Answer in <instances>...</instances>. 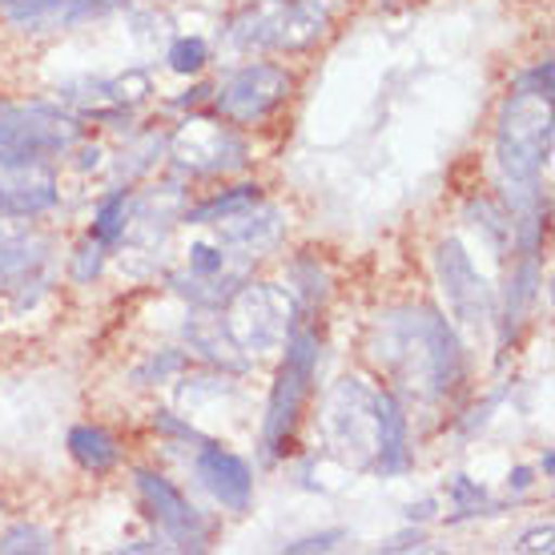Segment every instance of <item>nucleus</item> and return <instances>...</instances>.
I'll return each mask as SVG.
<instances>
[{
  "instance_id": "473e14b6",
  "label": "nucleus",
  "mask_w": 555,
  "mask_h": 555,
  "mask_svg": "<svg viewBox=\"0 0 555 555\" xmlns=\"http://www.w3.org/2000/svg\"><path fill=\"white\" fill-rule=\"evenodd\" d=\"M166 543H126L121 552H141V555H153V552H162Z\"/></svg>"
},
{
  "instance_id": "f8f14e48",
  "label": "nucleus",
  "mask_w": 555,
  "mask_h": 555,
  "mask_svg": "<svg viewBox=\"0 0 555 555\" xmlns=\"http://www.w3.org/2000/svg\"><path fill=\"white\" fill-rule=\"evenodd\" d=\"M411 418L395 390H375V472L383 479L411 472Z\"/></svg>"
},
{
  "instance_id": "a878e982",
  "label": "nucleus",
  "mask_w": 555,
  "mask_h": 555,
  "mask_svg": "<svg viewBox=\"0 0 555 555\" xmlns=\"http://www.w3.org/2000/svg\"><path fill=\"white\" fill-rule=\"evenodd\" d=\"M347 540V531L343 528H331V531H319V535H302V540H294L286 543L282 552H291V555H310V552H334L338 543Z\"/></svg>"
},
{
  "instance_id": "f3484780",
  "label": "nucleus",
  "mask_w": 555,
  "mask_h": 555,
  "mask_svg": "<svg viewBox=\"0 0 555 555\" xmlns=\"http://www.w3.org/2000/svg\"><path fill=\"white\" fill-rule=\"evenodd\" d=\"M129 202H133V197H129V185H121V190H113V194L101 197L89 237H98L101 246H117L129 230Z\"/></svg>"
},
{
  "instance_id": "2f4dec72",
  "label": "nucleus",
  "mask_w": 555,
  "mask_h": 555,
  "mask_svg": "<svg viewBox=\"0 0 555 555\" xmlns=\"http://www.w3.org/2000/svg\"><path fill=\"white\" fill-rule=\"evenodd\" d=\"M435 515H439V503L435 500H423V503H411V507H406V519H411V524H427V519H435Z\"/></svg>"
},
{
  "instance_id": "c85d7f7f",
  "label": "nucleus",
  "mask_w": 555,
  "mask_h": 555,
  "mask_svg": "<svg viewBox=\"0 0 555 555\" xmlns=\"http://www.w3.org/2000/svg\"><path fill=\"white\" fill-rule=\"evenodd\" d=\"M519 552H552V524H543V528H535L531 535H524Z\"/></svg>"
},
{
  "instance_id": "7c9ffc66",
  "label": "nucleus",
  "mask_w": 555,
  "mask_h": 555,
  "mask_svg": "<svg viewBox=\"0 0 555 555\" xmlns=\"http://www.w3.org/2000/svg\"><path fill=\"white\" fill-rule=\"evenodd\" d=\"M209 98H214V85H194V89H190L185 98L173 101V105H178V109H194V105H202V101H209Z\"/></svg>"
},
{
  "instance_id": "20e7f679",
  "label": "nucleus",
  "mask_w": 555,
  "mask_h": 555,
  "mask_svg": "<svg viewBox=\"0 0 555 555\" xmlns=\"http://www.w3.org/2000/svg\"><path fill=\"white\" fill-rule=\"evenodd\" d=\"M331 9L319 0H266L254 4L230 25V41L242 49H274V53H298L326 37Z\"/></svg>"
},
{
  "instance_id": "bb28decb",
  "label": "nucleus",
  "mask_w": 555,
  "mask_h": 555,
  "mask_svg": "<svg viewBox=\"0 0 555 555\" xmlns=\"http://www.w3.org/2000/svg\"><path fill=\"white\" fill-rule=\"evenodd\" d=\"M153 430H157V435H169V439H181V443H202V435H197L185 418L173 415V411H153Z\"/></svg>"
},
{
  "instance_id": "aec40b11",
  "label": "nucleus",
  "mask_w": 555,
  "mask_h": 555,
  "mask_svg": "<svg viewBox=\"0 0 555 555\" xmlns=\"http://www.w3.org/2000/svg\"><path fill=\"white\" fill-rule=\"evenodd\" d=\"M291 291L302 298L306 306H319L326 294H331V278H326V270H322L314 258H298V262L291 266Z\"/></svg>"
},
{
  "instance_id": "cd10ccee",
  "label": "nucleus",
  "mask_w": 555,
  "mask_h": 555,
  "mask_svg": "<svg viewBox=\"0 0 555 555\" xmlns=\"http://www.w3.org/2000/svg\"><path fill=\"white\" fill-rule=\"evenodd\" d=\"M415 547H423V531L418 528H406L383 543V552H415Z\"/></svg>"
},
{
  "instance_id": "1a4fd4ad",
  "label": "nucleus",
  "mask_w": 555,
  "mask_h": 555,
  "mask_svg": "<svg viewBox=\"0 0 555 555\" xmlns=\"http://www.w3.org/2000/svg\"><path fill=\"white\" fill-rule=\"evenodd\" d=\"M133 487H138L141 503H145V515L157 524V531H162V540L169 547H178V552H206L209 524L202 519V512H197L194 503L169 483L166 475L138 467L133 472Z\"/></svg>"
},
{
  "instance_id": "f704fd0d",
  "label": "nucleus",
  "mask_w": 555,
  "mask_h": 555,
  "mask_svg": "<svg viewBox=\"0 0 555 555\" xmlns=\"http://www.w3.org/2000/svg\"><path fill=\"white\" fill-rule=\"evenodd\" d=\"M0 4H16V0H0Z\"/></svg>"
},
{
  "instance_id": "7ed1b4c3",
  "label": "nucleus",
  "mask_w": 555,
  "mask_h": 555,
  "mask_svg": "<svg viewBox=\"0 0 555 555\" xmlns=\"http://www.w3.org/2000/svg\"><path fill=\"white\" fill-rule=\"evenodd\" d=\"M547 157H552V101L512 93L503 101L495 129V162L503 185L540 181Z\"/></svg>"
},
{
  "instance_id": "9d476101",
  "label": "nucleus",
  "mask_w": 555,
  "mask_h": 555,
  "mask_svg": "<svg viewBox=\"0 0 555 555\" xmlns=\"http://www.w3.org/2000/svg\"><path fill=\"white\" fill-rule=\"evenodd\" d=\"M56 206V173L44 157L0 150V218H37Z\"/></svg>"
},
{
  "instance_id": "6ab92c4d",
  "label": "nucleus",
  "mask_w": 555,
  "mask_h": 555,
  "mask_svg": "<svg viewBox=\"0 0 555 555\" xmlns=\"http://www.w3.org/2000/svg\"><path fill=\"white\" fill-rule=\"evenodd\" d=\"M447 495H451V503H455L451 524H463V519H475V515H495V500L487 495V487L467 479V475H451Z\"/></svg>"
},
{
  "instance_id": "412c9836",
  "label": "nucleus",
  "mask_w": 555,
  "mask_h": 555,
  "mask_svg": "<svg viewBox=\"0 0 555 555\" xmlns=\"http://www.w3.org/2000/svg\"><path fill=\"white\" fill-rule=\"evenodd\" d=\"M56 543H53V531H44L37 528V524H13V528L0 535V552L4 555H44V552H53Z\"/></svg>"
},
{
  "instance_id": "f257e3e1",
  "label": "nucleus",
  "mask_w": 555,
  "mask_h": 555,
  "mask_svg": "<svg viewBox=\"0 0 555 555\" xmlns=\"http://www.w3.org/2000/svg\"><path fill=\"white\" fill-rule=\"evenodd\" d=\"M375 362L423 399H447L463 387L467 359L455 331L430 306H399L375 322Z\"/></svg>"
},
{
  "instance_id": "b1692460",
  "label": "nucleus",
  "mask_w": 555,
  "mask_h": 555,
  "mask_svg": "<svg viewBox=\"0 0 555 555\" xmlns=\"http://www.w3.org/2000/svg\"><path fill=\"white\" fill-rule=\"evenodd\" d=\"M105 254H109V246H101L98 237H85L73 254V282H93L105 270Z\"/></svg>"
},
{
  "instance_id": "a211bd4d",
  "label": "nucleus",
  "mask_w": 555,
  "mask_h": 555,
  "mask_svg": "<svg viewBox=\"0 0 555 555\" xmlns=\"http://www.w3.org/2000/svg\"><path fill=\"white\" fill-rule=\"evenodd\" d=\"M44 242L37 237H13V234H0V282H16V278H28L33 266L41 262Z\"/></svg>"
},
{
  "instance_id": "72a5a7b5",
  "label": "nucleus",
  "mask_w": 555,
  "mask_h": 555,
  "mask_svg": "<svg viewBox=\"0 0 555 555\" xmlns=\"http://www.w3.org/2000/svg\"><path fill=\"white\" fill-rule=\"evenodd\" d=\"M555 472V455L552 451H543V459H540V475H552Z\"/></svg>"
},
{
  "instance_id": "423d86ee",
  "label": "nucleus",
  "mask_w": 555,
  "mask_h": 555,
  "mask_svg": "<svg viewBox=\"0 0 555 555\" xmlns=\"http://www.w3.org/2000/svg\"><path fill=\"white\" fill-rule=\"evenodd\" d=\"M85 138V121L73 113L44 105V101L0 98V150L28 153V157H56L69 153Z\"/></svg>"
},
{
  "instance_id": "39448f33",
  "label": "nucleus",
  "mask_w": 555,
  "mask_h": 555,
  "mask_svg": "<svg viewBox=\"0 0 555 555\" xmlns=\"http://www.w3.org/2000/svg\"><path fill=\"white\" fill-rule=\"evenodd\" d=\"M294 93V77L286 65H274V61H254V65H242L237 73H230L222 85H214V109L218 117H225L230 126H262L270 121Z\"/></svg>"
},
{
  "instance_id": "dca6fc26",
  "label": "nucleus",
  "mask_w": 555,
  "mask_h": 555,
  "mask_svg": "<svg viewBox=\"0 0 555 555\" xmlns=\"http://www.w3.org/2000/svg\"><path fill=\"white\" fill-rule=\"evenodd\" d=\"M282 230H286V222H282V214L278 209H262V214H254L250 209L246 214H237V218H225V242H234V246H242V250H266V246H274L278 237H282Z\"/></svg>"
},
{
  "instance_id": "f03ea898",
  "label": "nucleus",
  "mask_w": 555,
  "mask_h": 555,
  "mask_svg": "<svg viewBox=\"0 0 555 555\" xmlns=\"http://www.w3.org/2000/svg\"><path fill=\"white\" fill-rule=\"evenodd\" d=\"M286 359L278 366V378L270 387V403H266V423H262V455L266 463L282 459V451L291 447L298 418L306 411V399L314 390V375H319V334L310 326H294L286 334Z\"/></svg>"
},
{
  "instance_id": "4be33fe9",
  "label": "nucleus",
  "mask_w": 555,
  "mask_h": 555,
  "mask_svg": "<svg viewBox=\"0 0 555 555\" xmlns=\"http://www.w3.org/2000/svg\"><path fill=\"white\" fill-rule=\"evenodd\" d=\"M166 61H169V69L181 73V77H197L209 61V44L202 41V37H178V41L169 44Z\"/></svg>"
},
{
  "instance_id": "6e6552de",
  "label": "nucleus",
  "mask_w": 555,
  "mask_h": 555,
  "mask_svg": "<svg viewBox=\"0 0 555 555\" xmlns=\"http://www.w3.org/2000/svg\"><path fill=\"white\" fill-rule=\"evenodd\" d=\"M435 270H439V282H443L447 306L467 331L479 338L495 326V294L483 282V274L475 270L472 254L459 246L455 237H443L435 246Z\"/></svg>"
},
{
  "instance_id": "c756f323",
  "label": "nucleus",
  "mask_w": 555,
  "mask_h": 555,
  "mask_svg": "<svg viewBox=\"0 0 555 555\" xmlns=\"http://www.w3.org/2000/svg\"><path fill=\"white\" fill-rule=\"evenodd\" d=\"M531 487H535V472H531V467H515L512 475H507V495H524V491H531Z\"/></svg>"
},
{
  "instance_id": "5701e85b",
  "label": "nucleus",
  "mask_w": 555,
  "mask_h": 555,
  "mask_svg": "<svg viewBox=\"0 0 555 555\" xmlns=\"http://www.w3.org/2000/svg\"><path fill=\"white\" fill-rule=\"evenodd\" d=\"M185 362H190L185 350H157V354H150V359L133 371V378H138V387H153V383H166L169 375L185 371Z\"/></svg>"
},
{
  "instance_id": "ddd939ff",
  "label": "nucleus",
  "mask_w": 555,
  "mask_h": 555,
  "mask_svg": "<svg viewBox=\"0 0 555 555\" xmlns=\"http://www.w3.org/2000/svg\"><path fill=\"white\" fill-rule=\"evenodd\" d=\"M543 274H540V258L531 254H519V266L507 274V291H503V302H495V326H500V347L507 350L519 338L524 322H528L531 306L540 298Z\"/></svg>"
},
{
  "instance_id": "393cba45",
  "label": "nucleus",
  "mask_w": 555,
  "mask_h": 555,
  "mask_svg": "<svg viewBox=\"0 0 555 555\" xmlns=\"http://www.w3.org/2000/svg\"><path fill=\"white\" fill-rule=\"evenodd\" d=\"M552 77H555V65L552 56H543V61H535L531 69L519 73V81H515V93H528V98H540V101H552Z\"/></svg>"
},
{
  "instance_id": "2eb2a0df",
  "label": "nucleus",
  "mask_w": 555,
  "mask_h": 555,
  "mask_svg": "<svg viewBox=\"0 0 555 555\" xmlns=\"http://www.w3.org/2000/svg\"><path fill=\"white\" fill-rule=\"evenodd\" d=\"M258 202H262V185H258V181H242V185L225 190V194H214V197H206V202L190 206L185 214H181V222H190V225H222L225 218H237V214L254 209Z\"/></svg>"
},
{
  "instance_id": "9b49d317",
  "label": "nucleus",
  "mask_w": 555,
  "mask_h": 555,
  "mask_svg": "<svg viewBox=\"0 0 555 555\" xmlns=\"http://www.w3.org/2000/svg\"><path fill=\"white\" fill-rule=\"evenodd\" d=\"M194 475H197V483L209 491V500L218 503L222 512L242 515L250 507V500H254L250 463L242 455H234V451H225L222 443L202 439V447H197V455H194Z\"/></svg>"
},
{
  "instance_id": "4468645a",
  "label": "nucleus",
  "mask_w": 555,
  "mask_h": 555,
  "mask_svg": "<svg viewBox=\"0 0 555 555\" xmlns=\"http://www.w3.org/2000/svg\"><path fill=\"white\" fill-rule=\"evenodd\" d=\"M69 455L73 463L89 475H109L121 463V443L98 423H81L69 430Z\"/></svg>"
},
{
  "instance_id": "0eeeda50",
  "label": "nucleus",
  "mask_w": 555,
  "mask_h": 555,
  "mask_svg": "<svg viewBox=\"0 0 555 555\" xmlns=\"http://www.w3.org/2000/svg\"><path fill=\"white\" fill-rule=\"evenodd\" d=\"M166 153L173 157V166L194 173V178L234 173V169H242L250 162V150L234 133V126L209 121V117H190L181 129H173Z\"/></svg>"
}]
</instances>
